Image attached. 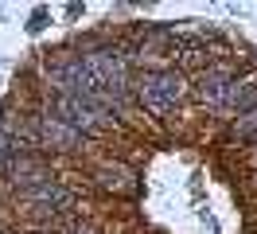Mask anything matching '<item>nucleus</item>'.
Wrapping results in <instances>:
<instances>
[{
  "label": "nucleus",
  "instance_id": "f257e3e1",
  "mask_svg": "<svg viewBox=\"0 0 257 234\" xmlns=\"http://www.w3.org/2000/svg\"><path fill=\"white\" fill-rule=\"evenodd\" d=\"M137 102L152 113H168V109L179 102V94H183V74L179 70H145V74L137 78Z\"/></svg>",
  "mask_w": 257,
  "mask_h": 234
},
{
  "label": "nucleus",
  "instance_id": "f03ea898",
  "mask_svg": "<svg viewBox=\"0 0 257 234\" xmlns=\"http://www.w3.org/2000/svg\"><path fill=\"white\" fill-rule=\"evenodd\" d=\"M16 199H20V207H24V215H32V218H51V215H63L74 195H70V187H63L59 180H51V184H39V187L20 191Z\"/></svg>",
  "mask_w": 257,
  "mask_h": 234
},
{
  "label": "nucleus",
  "instance_id": "7ed1b4c3",
  "mask_svg": "<svg viewBox=\"0 0 257 234\" xmlns=\"http://www.w3.org/2000/svg\"><path fill=\"white\" fill-rule=\"evenodd\" d=\"M35 129H39V144L43 148H55V152H78L86 133L74 129V125L59 117L55 109H43V113H35Z\"/></svg>",
  "mask_w": 257,
  "mask_h": 234
},
{
  "label": "nucleus",
  "instance_id": "20e7f679",
  "mask_svg": "<svg viewBox=\"0 0 257 234\" xmlns=\"http://www.w3.org/2000/svg\"><path fill=\"white\" fill-rule=\"evenodd\" d=\"M55 113L66 117L74 129H82L86 137H90V133H101V129L113 121L109 109H101L94 98H55Z\"/></svg>",
  "mask_w": 257,
  "mask_h": 234
},
{
  "label": "nucleus",
  "instance_id": "39448f33",
  "mask_svg": "<svg viewBox=\"0 0 257 234\" xmlns=\"http://www.w3.org/2000/svg\"><path fill=\"white\" fill-rule=\"evenodd\" d=\"M94 180L101 191H113V195H137L141 191V180H137V172L121 164V160H105V164H97Z\"/></svg>",
  "mask_w": 257,
  "mask_h": 234
},
{
  "label": "nucleus",
  "instance_id": "423d86ee",
  "mask_svg": "<svg viewBox=\"0 0 257 234\" xmlns=\"http://www.w3.org/2000/svg\"><path fill=\"white\" fill-rule=\"evenodd\" d=\"M8 180L16 184V191H28V187L51 184L55 176H51V168H47V160H43V156H35V152H24V156H16V164L8 168Z\"/></svg>",
  "mask_w": 257,
  "mask_h": 234
},
{
  "label": "nucleus",
  "instance_id": "0eeeda50",
  "mask_svg": "<svg viewBox=\"0 0 257 234\" xmlns=\"http://www.w3.org/2000/svg\"><path fill=\"white\" fill-rule=\"evenodd\" d=\"M230 82H234V70H230V66H210V70H203V74H199V82H195L199 102H203L207 109H218Z\"/></svg>",
  "mask_w": 257,
  "mask_h": 234
},
{
  "label": "nucleus",
  "instance_id": "6e6552de",
  "mask_svg": "<svg viewBox=\"0 0 257 234\" xmlns=\"http://www.w3.org/2000/svg\"><path fill=\"white\" fill-rule=\"evenodd\" d=\"M32 152V144L16 133V125L8 121V117H0V176H8V168L16 164V156Z\"/></svg>",
  "mask_w": 257,
  "mask_h": 234
},
{
  "label": "nucleus",
  "instance_id": "1a4fd4ad",
  "mask_svg": "<svg viewBox=\"0 0 257 234\" xmlns=\"http://www.w3.org/2000/svg\"><path fill=\"white\" fill-rule=\"evenodd\" d=\"M234 137L238 140H253L257 144V106L245 109L241 117H234Z\"/></svg>",
  "mask_w": 257,
  "mask_h": 234
},
{
  "label": "nucleus",
  "instance_id": "9d476101",
  "mask_svg": "<svg viewBox=\"0 0 257 234\" xmlns=\"http://www.w3.org/2000/svg\"><path fill=\"white\" fill-rule=\"evenodd\" d=\"M43 24H47V12H43V8H39V12L32 16V24H28V31H39V28H43Z\"/></svg>",
  "mask_w": 257,
  "mask_h": 234
},
{
  "label": "nucleus",
  "instance_id": "9b49d317",
  "mask_svg": "<svg viewBox=\"0 0 257 234\" xmlns=\"http://www.w3.org/2000/svg\"><path fill=\"white\" fill-rule=\"evenodd\" d=\"M32 234H55V230H51V226H39V230H32Z\"/></svg>",
  "mask_w": 257,
  "mask_h": 234
},
{
  "label": "nucleus",
  "instance_id": "f8f14e48",
  "mask_svg": "<svg viewBox=\"0 0 257 234\" xmlns=\"http://www.w3.org/2000/svg\"><path fill=\"white\" fill-rule=\"evenodd\" d=\"M249 160H253V168H257V148H253V156H249Z\"/></svg>",
  "mask_w": 257,
  "mask_h": 234
}]
</instances>
